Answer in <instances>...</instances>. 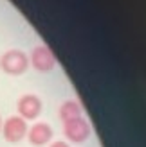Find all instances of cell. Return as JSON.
<instances>
[{
	"instance_id": "277c9868",
	"label": "cell",
	"mask_w": 146,
	"mask_h": 147,
	"mask_svg": "<svg viewBox=\"0 0 146 147\" xmlns=\"http://www.w3.org/2000/svg\"><path fill=\"white\" fill-rule=\"evenodd\" d=\"M43 102L34 93H24L16 100V111L24 120H36L42 115Z\"/></svg>"
},
{
	"instance_id": "3957f363",
	"label": "cell",
	"mask_w": 146,
	"mask_h": 147,
	"mask_svg": "<svg viewBox=\"0 0 146 147\" xmlns=\"http://www.w3.org/2000/svg\"><path fill=\"white\" fill-rule=\"evenodd\" d=\"M90 133H92L90 124L83 117H78V119L63 122V135L72 144H83L85 140H89Z\"/></svg>"
},
{
	"instance_id": "9c48e42d",
	"label": "cell",
	"mask_w": 146,
	"mask_h": 147,
	"mask_svg": "<svg viewBox=\"0 0 146 147\" xmlns=\"http://www.w3.org/2000/svg\"><path fill=\"white\" fill-rule=\"evenodd\" d=\"M2 122H4V120H2V117H0V131H2Z\"/></svg>"
},
{
	"instance_id": "7a4b0ae2",
	"label": "cell",
	"mask_w": 146,
	"mask_h": 147,
	"mask_svg": "<svg viewBox=\"0 0 146 147\" xmlns=\"http://www.w3.org/2000/svg\"><path fill=\"white\" fill-rule=\"evenodd\" d=\"M27 131H29L27 120H24L20 115H11L2 122V131L0 133H2L5 142L18 144L27 136Z\"/></svg>"
},
{
	"instance_id": "8992f818",
	"label": "cell",
	"mask_w": 146,
	"mask_h": 147,
	"mask_svg": "<svg viewBox=\"0 0 146 147\" xmlns=\"http://www.w3.org/2000/svg\"><path fill=\"white\" fill-rule=\"evenodd\" d=\"M54 131L47 122H34L27 131V140L34 147H43L53 140Z\"/></svg>"
},
{
	"instance_id": "52a82bcc",
	"label": "cell",
	"mask_w": 146,
	"mask_h": 147,
	"mask_svg": "<svg viewBox=\"0 0 146 147\" xmlns=\"http://www.w3.org/2000/svg\"><path fill=\"white\" fill-rule=\"evenodd\" d=\"M83 109H81V104L76 100V99H67L61 102L60 106V120L61 122H67V120H72V119H78V117H83Z\"/></svg>"
},
{
	"instance_id": "5b68a950",
	"label": "cell",
	"mask_w": 146,
	"mask_h": 147,
	"mask_svg": "<svg viewBox=\"0 0 146 147\" xmlns=\"http://www.w3.org/2000/svg\"><path fill=\"white\" fill-rule=\"evenodd\" d=\"M29 65L38 72H50L56 67V56L47 45H36L29 56Z\"/></svg>"
},
{
	"instance_id": "6da1fadb",
	"label": "cell",
	"mask_w": 146,
	"mask_h": 147,
	"mask_svg": "<svg viewBox=\"0 0 146 147\" xmlns=\"http://www.w3.org/2000/svg\"><path fill=\"white\" fill-rule=\"evenodd\" d=\"M29 67V56L20 49H9L0 56V70L7 76H22Z\"/></svg>"
},
{
	"instance_id": "ba28073f",
	"label": "cell",
	"mask_w": 146,
	"mask_h": 147,
	"mask_svg": "<svg viewBox=\"0 0 146 147\" xmlns=\"http://www.w3.org/2000/svg\"><path fill=\"white\" fill-rule=\"evenodd\" d=\"M49 147H70L67 142H63V140H56V142H53Z\"/></svg>"
}]
</instances>
